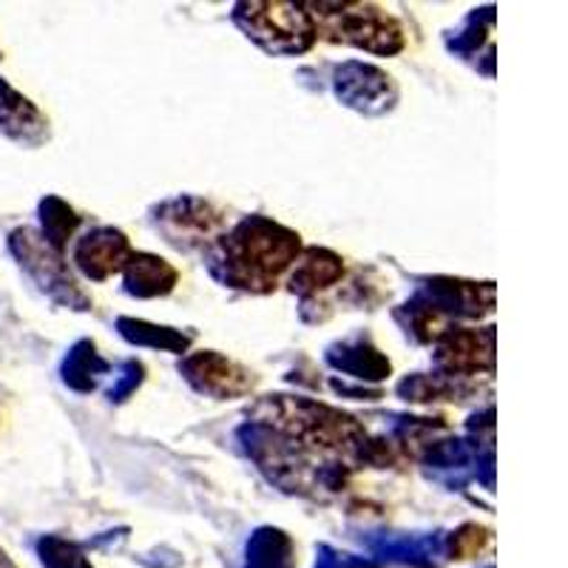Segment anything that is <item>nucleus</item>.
I'll return each mask as SVG.
<instances>
[{"label": "nucleus", "mask_w": 568, "mask_h": 568, "mask_svg": "<svg viewBox=\"0 0 568 568\" xmlns=\"http://www.w3.org/2000/svg\"><path fill=\"white\" fill-rule=\"evenodd\" d=\"M316 34L375 54L398 52L404 38L395 18L369 3H304Z\"/></svg>", "instance_id": "1"}, {"label": "nucleus", "mask_w": 568, "mask_h": 568, "mask_svg": "<svg viewBox=\"0 0 568 568\" xmlns=\"http://www.w3.org/2000/svg\"><path fill=\"white\" fill-rule=\"evenodd\" d=\"M236 20L253 40L276 54L304 52L316 38L307 9L293 7V3H247V7H240Z\"/></svg>", "instance_id": "2"}]
</instances>
